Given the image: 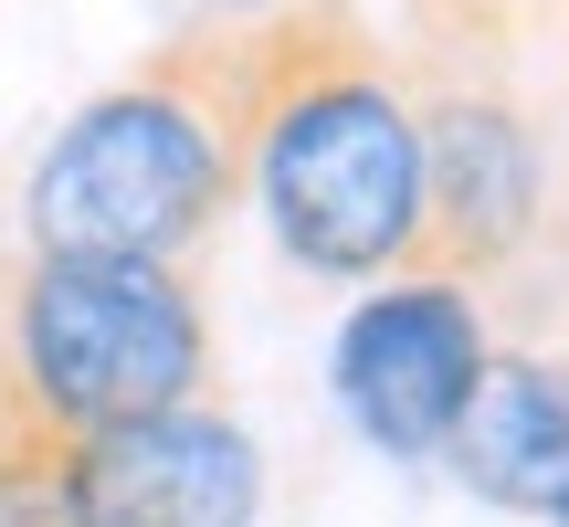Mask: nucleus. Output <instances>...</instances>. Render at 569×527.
Listing matches in <instances>:
<instances>
[{
    "label": "nucleus",
    "instance_id": "7ed1b4c3",
    "mask_svg": "<svg viewBox=\"0 0 569 527\" xmlns=\"http://www.w3.org/2000/svg\"><path fill=\"white\" fill-rule=\"evenodd\" d=\"M201 369H211V327L180 264L32 253V275L11 285V390L63 444L201 401Z\"/></svg>",
    "mask_w": 569,
    "mask_h": 527
},
{
    "label": "nucleus",
    "instance_id": "20e7f679",
    "mask_svg": "<svg viewBox=\"0 0 569 527\" xmlns=\"http://www.w3.org/2000/svg\"><path fill=\"white\" fill-rule=\"evenodd\" d=\"M486 359L496 348H486V317H475L465 285L401 275L348 306L338 348H327V380H338V411L359 422V444H380L390 465H422V454L453 444Z\"/></svg>",
    "mask_w": 569,
    "mask_h": 527
},
{
    "label": "nucleus",
    "instance_id": "6e6552de",
    "mask_svg": "<svg viewBox=\"0 0 569 527\" xmlns=\"http://www.w3.org/2000/svg\"><path fill=\"white\" fill-rule=\"evenodd\" d=\"M549 517H559V527H569V486H559V507H549Z\"/></svg>",
    "mask_w": 569,
    "mask_h": 527
},
{
    "label": "nucleus",
    "instance_id": "1a4fd4ad",
    "mask_svg": "<svg viewBox=\"0 0 569 527\" xmlns=\"http://www.w3.org/2000/svg\"><path fill=\"white\" fill-rule=\"evenodd\" d=\"M232 11H264V0H232Z\"/></svg>",
    "mask_w": 569,
    "mask_h": 527
},
{
    "label": "nucleus",
    "instance_id": "423d86ee",
    "mask_svg": "<svg viewBox=\"0 0 569 527\" xmlns=\"http://www.w3.org/2000/svg\"><path fill=\"white\" fill-rule=\"evenodd\" d=\"M538 138L507 106H432L422 117V253L411 275H496L538 232Z\"/></svg>",
    "mask_w": 569,
    "mask_h": 527
},
{
    "label": "nucleus",
    "instance_id": "f257e3e1",
    "mask_svg": "<svg viewBox=\"0 0 569 527\" xmlns=\"http://www.w3.org/2000/svg\"><path fill=\"white\" fill-rule=\"evenodd\" d=\"M243 117H253L243 42H169L127 84L84 96L21 180L32 253L180 264L243 190Z\"/></svg>",
    "mask_w": 569,
    "mask_h": 527
},
{
    "label": "nucleus",
    "instance_id": "f03ea898",
    "mask_svg": "<svg viewBox=\"0 0 569 527\" xmlns=\"http://www.w3.org/2000/svg\"><path fill=\"white\" fill-rule=\"evenodd\" d=\"M243 53H253L243 180L264 201L274 243L338 285L411 275V253H422V117L338 32L284 21Z\"/></svg>",
    "mask_w": 569,
    "mask_h": 527
},
{
    "label": "nucleus",
    "instance_id": "0eeeda50",
    "mask_svg": "<svg viewBox=\"0 0 569 527\" xmlns=\"http://www.w3.org/2000/svg\"><path fill=\"white\" fill-rule=\"evenodd\" d=\"M443 454L486 507L549 517L559 486H569V359H549V348L486 359V380H475V401H465Z\"/></svg>",
    "mask_w": 569,
    "mask_h": 527
},
{
    "label": "nucleus",
    "instance_id": "39448f33",
    "mask_svg": "<svg viewBox=\"0 0 569 527\" xmlns=\"http://www.w3.org/2000/svg\"><path fill=\"white\" fill-rule=\"evenodd\" d=\"M63 496L84 527H264V454L232 411L180 401L63 444Z\"/></svg>",
    "mask_w": 569,
    "mask_h": 527
}]
</instances>
